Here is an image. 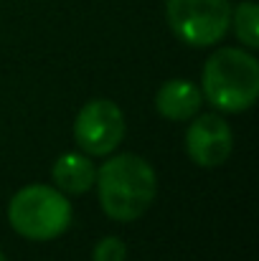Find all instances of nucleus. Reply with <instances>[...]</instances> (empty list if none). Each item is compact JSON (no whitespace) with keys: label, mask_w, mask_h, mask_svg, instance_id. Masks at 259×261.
Listing matches in <instances>:
<instances>
[{"label":"nucleus","mask_w":259,"mask_h":261,"mask_svg":"<svg viewBox=\"0 0 259 261\" xmlns=\"http://www.w3.org/2000/svg\"><path fill=\"white\" fill-rule=\"evenodd\" d=\"M99 203L112 221H137L155 200L158 177L148 160L137 155L109 158L97 170Z\"/></svg>","instance_id":"1"},{"label":"nucleus","mask_w":259,"mask_h":261,"mask_svg":"<svg viewBox=\"0 0 259 261\" xmlns=\"http://www.w3.org/2000/svg\"><path fill=\"white\" fill-rule=\"evenodd\" d=\"M206 99L219 112H244L259 96V61L239 48H221L203 66Z\"/></svg>","instance_id":"2"},{"label":"nucleus","mask_w":259,"mask_h":261,"mask_svg":"<svg viewBox=\"0 0 259 261\" xmlns=\"http://www.w3.org/2000/svg\"><path fill=\"white\" fill-rule=\"evenodd\" d=\"M72 203L51 185L20 188L8 205V221L28 241H51L72 226Z\"/></svg>","instance_id":"3"},{"label":"nucleus","mask_w":259,"mask_h":261,"mask_svg":"<svg viewBox=\"0 0 259 261\" xmlns=\"http://www.w3.org/2000/svg\"><path fill=\"white\" fill-rule=\"evenodd\" d=\"M166 15L171 31L188 46H214L231 25L229 0H168Z\"/></svg>","instance_id":"4"},{"label":"nucleus","mask_w":259,"mask_h":261,"mask_svg":"<svg viewBox=\"0 0 259 261\" xmlns=\"http://www.w3.org/2000/svg\"><path fill=\"white\" fill-rule=\"evenodd\" d=\"M125 137L122 109L109 99H94L82 107L74 122V140L86 155H109Z\"/></svg>","instance_id":"5"},{"label":"nucleus","mask_w":259,"mask_h":261,"mask_svg":"<svg viewBox=\"0 0 259 261\" xmlns=\"http://www.w3.org/2000/svg\"><path fill=\"white\" fill-rule=\"evenodd\" d=\"M185 150L196 165L216 168V165L226 163V158L234 150L231 127L219 114H201L198 119H193V124L185 135Z\"/></svg>","instance_id":"6"},{"label":"nucleus","mask_w":259,"mask_h":261,"mask_svg":"<svg viewBox=\"0 0 259 261\" xmlns=\"http://www.w3.org/2000/svg\"><path fill=\"white\" fill-rule=\"evenodd\" d=\"M201 101H203L201 89L185 79H171L155 94V109L171 122H185L196 117V112L201 109Z\"/></svg>","instance_id":"7"},{"label":"nucleus","mask_w":259,"mask_h":261,"mask_svg":"<svg viewBox=\"0 0 259 261\" xmlns=\"http://www.w3.org/2000/svg\"><path fill=\"white\" fill-rule=\"evenodd\" d=\"M51 177L56 182V188L66 195H84L94 188L97 180V168L86 155H77V152H66L54 163Z\"/></svg>","instance_id":"8"},{"label":"nucleus","mask_w":259,"mask_h":261,"mask_svg":"<svg viewBox=\"0 0 259 261\" xmlns=\"http://www.w3.org/2000/svg\"><path fill=\"white\" fill-rule=\"evenodd\" d=\"M234 18V31L237 38L247 46V48H257L259 46V8L252 0H244L237 5V10H231Z\"/></svg>","instance_id":"9"},{"label":"nucleus","mask_w":259,"mask_h":261,"mask_svg":"<svg viewBox=\"0 0 259 261\" xmlns=\"http://www.w3.org/2000/svg\"><path fill=\"white\" fill-rule=\"evenodd\" d=\"M127 259V246L125 241L107 236L94 246V261H125Z\"/></svg>","instance_id":"10"},{"label":"nucleus","mask_w":259,"mask_h":261,"mask_svg":"<svg viewBox=\"0 0 259 261\" xmlns=\"http://www.w3.org/2000/svg\"><path fill=\"white\" fill-rule=\"evenodd\" d=\"M0 261H5V256H3V251H0Z\"/></svg>","instance_id":"11"}]
</instances>
